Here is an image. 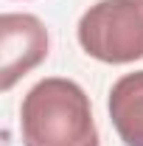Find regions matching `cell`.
Wrapping results in <instances>:
<instances>
[{"instance_id":"obj_1","label":"cell","mask_w":143,"mask_h":146,"mask_svg":"<svg viewBox=\"0 0 143 146\" xmlns=\"http://www.w3.org/2000/svg\"><path fill=\"white\" fill-rule=\"evenodd\" d=\"M23 146H98L90 96L73 79L36 82L20 104Z\"/></svg>"},{"instance_id":"obj_3","label":"cell","mask_w":143,"mask_h":146,"mask_svg":"<svg viewBox=\"0 0 143 146\" xmlns=\"http://www.w3.org/2000/svg\"><path fill=\"white\" fill-rule=\"evenodd\" d=\"M48 56V28L34 14L6 11L0 17V90H11Z\"/></svg>"},{"instance_id":"obj_4","label":"cell","mask_w":143,"mask_h":146,"mask_svg":"<svg viewBox=\"0 0 143 146\" xmlns=\"http://www.w3.org/2000/svg\"><path fill=\"white\" fill-rule=\"evenodd\" d=\"M107 107L124 146H143V70L126 73L112 84Z\"/></svg>"},{"instance_id":"obj_2","label":"cell","mask_w":143,"mask_h":146,"mask_svg":"<svg viewBox=\"0 0 143 146\" xmlns=\"http://www.w3.org/2000/svg\"><path fill=\"white\" fill-rule=\"evenodd\" d=\"M79 45L104 65L143 59V0H98L79 20Z\"/></svg>"}]
</instances>
